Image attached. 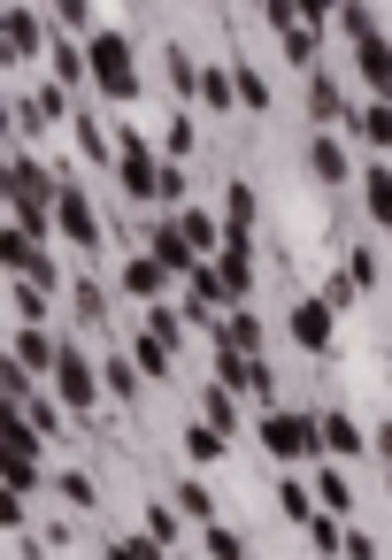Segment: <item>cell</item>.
<instances>
[{"mask_svg": "<svg viewBox=\"0 0 392 560\" xmlns=\"http://www.w3.org/2000/svg\"><path fill=\"white\" fill-rule=\"evenodd\" d=\"M262 445H269L277 460H308V453L323 445V430H315L308 415H262Z\"/></svg>", "mask_w": 392, "mask_h": 560, "instance_id": "cell-1", "label": "cell"}, {"mask_svg": "<svg viewBox=\"0 0 392 560\" xmlns=\"http://www.w3.org/2000/svg\"><path fill=\"white\" fill-rule=\"evenodd\" d=\"M93 78L108 85V93H131L139 78H131V47L124 39H93Z\"/></svg>", "mask_w": 392, "mask_h": 560, "instance_id": "cell-2", "label": "cell"}, {"mask_svg": "<svg viewBox=\"0 0 392 560\" xmlns=\"http://www.w3.org/2000/svg\"><path fill=\"white\" fill-rule=\"evenodd\" d=\"M315 430H323V453H338V460H354V453H361V430H354L346 415H323Z\"/></svg>", "mask_w": 392, "mask_h": 560, "instance_id": "cell-3", "label": "cell"}, {"mask_svg": "<svg viewBox=\"0 0 392 560\" xmlns=\"http://www.w3.org/2000/svg\"><path fill=\"white\" fill-rule=\"evenodd\" d=\"M62 399H70V407H93V369H85L78 353L62 361Z\"/></svg>", "mask_w": 392, "mask_h": 560, "instance_id": "cell-4", "label": "cell"}, {"mask_svg": "<svg viewBox=\"0 0 392 560\" xmlns=\"http://www.w3.org/2000/svg\"><path fill=\"white\" fill-rule=\"evenodd\" d=\"M315 499H323L331 514H346V506H354V483H346L338 468H323V476H315Z\"/></svg>", "mask_w": 392, "mask_h": 560, "instance_id": "cell-5", "label": "cell"}, {"mask_svg": "<svg viewBox=\"0 0 392 560\" xmlns=\"http://www.w3.org/2000/svg\"><path fill=\"white\" fill-rule=\"evenodd\" d=\"M277 506H285V522H315V491H300V483H277Z\"/></svg>", "mask_w": 392, "mask_h": 560, "instance_id": "cell-6", "label": "cell"}, {"mask_svg": "<svg viewBox=\"0 0 392 560\" xmlns=\"http://www.w3.org/2000/svg\"><path fill=\"white\" fill-rule=\"evenodd\" d=\"M292 338H300V346H323V338H331V315H323V307H300V315H292Z\"/></svg>", "mask_w": 392, "mask_h": 560, "instance_id": "cell-7", "label": "cell"}, {"mask_svg": "<svg viewBox=\"0 0 392 560\" xmlns=\"http://www.w3.org/2000/svg\"><path fill=\"white\" fill-rule=\"evenodd\" d=\"M223 438H231V430L200 422V430H185V453H193V460H216V453H223Z\"/></svg>", "mask_w": 392, "mask_h": 560, "instance_id": "cell-8", "label": "cell"}, {"mask_svg": "<svg viewBox=\"0 0 392 560\" xmlns=\"http://www.w3.org/2000/svg\"><path fill=\"white\" fill-rule=\"evenodd\" d=\"M162 552H170L162 537H116L108 545V560H162Z\"/></svg>", "mask_w": 392, "mask_h": 560, "instance_id": "cell-9", "label": "cell"}, {"mask_svg": "<svg viewBox=\"0 0 392 560\" xmlns=\"http://www.w3.org/2000/svg\"><path fill=\"white\" fill-rule=\"evenodd\" d=\"M55 491H62L70 506H101V491H93V476H78V468H70V476H55Z\"/></svg>", "mask_w": 392, "mask_h": 560, "instance_id": "cell-10", "label": "cell"}, {"mask_svg": "<svg viewBox=\"0 0 392 560\" xmlns=\"http://www.w3.org/2000/svg\"><path fill=\"white\" fill-rule=\"evenodd\" d=\"M177 514H193V522H208V514H216V499H208L200 483H177Z\"/></svg>", "mask_w": 392, "mask_h": 560, "instance_id": "cell-11", "label": "cell"}, {"mask_svg": "<svg viewBox=\"0 0 392 560\" xmlns=\"http://www.w3.org/2000/svg\"><path fill=\"white\" fill-rule=\"evenodd\" d=\"M208 560H246V545H239V529H216V522H208Z\"/></svg>", "mask_w": 392, "mask_h": 560, "instance_id": "cell-12", "label": "cell"}, {"mask_svg": "<svg viewBox=\"0 0 392 560\" xmlns=\"http://www.w3.org/2000/svg\"><path fill=\"white\" fill-rule=\"evenodd\" d=\"M315 170H323V177H331V185H338V177H346V154H338V147H331V139H323V147H315Z\"/></svg>", "mask_w": 392, "mask_h": 560, "instance_id": "cell-13", "label": "cell"}, {"mask_svg": "<svg viewBox=\"0 0 392 560\" xmlns=\"http://www.w3.org/2000/svg\"><path fill=\"white\" fill-rule=\"evenodd\" d=\"M147 537H162V545H170V537H177V514H170V506H147Z\"/></svg>", "mask_w": 392, "mask_h": 560, "instance_id": "cell-14", "label": "cell"}, {"mask_svg": "<svg viewBox=\"0 0 392 560\" xmlns=\"http://www.w3.org/2000/svg\"><path fill=\"white\" fill-rule=\"evenodd\" d=\"M369 208H377V215L392 223V177H369Z\"/></svg>", "mask_w": 392, "mask_h": 560, "instance_id": "cell-15", "label": "cell"}, {"mask_svg": "<svg viewBox=\"0 0 392 560\" xmlns=\"http://www.w3.org/2000/svg\"><path fill=\"white\" fill-rule=\"evenodd\" d=\"M369 139H377V147H392V108H377V116H369Z\"/></svg>", "mask_w": 392, "mask_h": 560, "instance_id": "cell-16", "label": "cell"}, {"mask_svg": "<svg viewBox=\"0 0 392 560\" xmlns=\"http://www.w3.org/2000/svg\"><path fill=\"white\" fill-rule=\"evenodd\" d=\"M346 560H377V545H369L361 529H346Z\"/></svg>", "mask_w": 392, "mask_h": 560, "instance_id": "cell-17", "label": "cell"}, {"mask_svg": "<svg viewBox=\"0 0 392 560\" xmlns=\"http://www.w3.org/2000/svg\"><path fill=\"white\" fill-rule=\"evenodd\" d=\"M377 453H384V460H392V422H384V430H377Z\"/></svg>", "mask_w": 392, "mask_h": 560, "instance_id": "cell-18", "label": "cell"}, {"mask_svg": "<svg viewBox=\"0 0 392 560\" xmlns=\"http://www.w3.org/2000/svg\"><path fill=\"white\" fill-rule=\"evenodd\" d=\"M384 491H392V483H384Z\"/></svg>", "mask_w": 392, "mask_h": 560, "instance_id": "cell-19", "label": "cell"}]
</instances>
